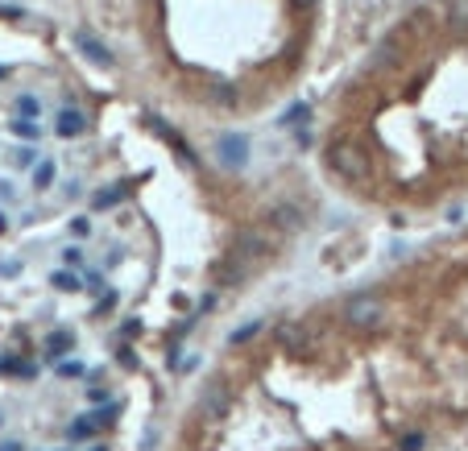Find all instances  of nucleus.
Returning a JSON list of instances; mask_svg holds the SVG:
<instances>
[{"label": "nucleus", "mask_w": 468, "mask_h": 451, "mask_svg": "<svg viewBox=\"0 0 468 451\" xmlns=\"http://www.w3.org/2000/svg\"><path fill=\"white\" fill-rule=\"evenodd\" d=\"M328 166H332L340 178H348V182H361V178H369V153H365L361 145H353V141H340V145H332V153H328Z\"/></svg>", "instance_id": "f257e3e1"}, {"label": "nucleus", "mask_w": 468, "mask_h": 451, "mask_svg": "<svg viewBox=\"0 0 468 451\" xmlns=\"http://www.w3.org/2000/svg\"><path fill=\"white\" fill-rule=\"evenodd\" d=\"M216 157L224 170H245L249 166V137L245 133H224L216 141Z\"/></svg>", "instance_id": "f03ea898"}, {"label": "nucleus", "mask_w": 468, "mask_h": 451, "mask_svg": "<svg viewBox=\"0 0 468 451\" xmlns=\"http://www.w3.org/2000/svg\"><path fill=\"white\" fill-rule=\"evenodd\" d=\"M228 406H232L228 385H224V381H203V390H199V410H203L207 419H228Z\"/></svg>", "instance_id": "7ed1b4c3"}, {"label": "nucleus", "mask_w": 468, "mask_h": 451, "mask_svg": "<svg viewBox=\"0 0 468 451\" xmlns=\"http://www.w3.org/2000/svg\"><path fill=\"white\" fill-rule=\"evenodd\" d=\"M344 319H348L353 327H373V323L382 319V303L369 298V294H357V298L344 307Z\"/></svg>", "instance_id": "20e7f679"}, {"label": "nucleus", "mask_w": 468, "mask_h": 451, "mask_svg": "<svg viewBox=\"0 0 468 451\" xmlns=\"http://www.w3.org/2000/svg\"><path fill=\"white\" fill-rule=\"evenodd\" d=\"M75 46L87 54V62H95V66H116V58H112V50L95 37V33H87V29H75Z\"/></svg>", "instance_id": "39448f33"}, {"label": "nucleus", "mask_w": 468, "mask_h": 451, "mask_svg": "<svg viewBox=\"0 0 468 451\" xmlns=\"http://www.w3.org/2000/svg\"><path fill=\"white\" fill-rule=\"evenodd\" d=\"M232 253L253 261V257L270 253V236H265V232H257V228H241V232H236V244H232Z\"/></svg>", "instance_id": "423d86ee"}, {"label": "nucleus", "mask_w": 468, "mask_h": 451, "mask_svg": "<svg viewBox=\"0 0 468 451\" xmlns=\"http://www.w3.org/2000/svg\"><path fill=\"white\" fill-rule=\"evenodd\" d=\"M54 133H58L62 141H71V137H83V133H87V116H83L79 108H62V112H58V124H54Z\"/></svg>", "instance_id": "0eeeda50"}, {"label": "nucleus", "mask_w": 468, "mask_h": 451, "mask_svg": "<svg viewBox=\"0 0 468 451\" xmlns=\"http://www.w3.org/2000/svg\"><path fill=\"white\" fill-rule=\"evenodd\" d=\"M270 220H274V224H278L282 232H294V228L303 224V211H299L294 203H278V207L270 211Z\"/></svg>", "instance_id": "6e6552de"}, {"label": "nucleus", "mask_w": 468, "mask_h": 451, "mask_svg": "<svg viewBox=\"0 0 468 451\" xmlns=\"http://www.w3.org/2000/svg\"><path fill=\"white\" fill-rule=\"evenodd\" d=\"M75 348V332H50L46 336V361H58Z\"/></svg>", "instance_id": "1a4fd4ad"}, {"label": "nucleus", "mask_w": 468, "mask_h": 451, "mask_svg": "<svg viewBox=\"0 0 468 451\" xmlns=\"http://www.w3.org/2000/svg\"><path fill=\"white\" fill-rule=\"evenodd\" d=\"M129 191H133V182H116L112 191H100V195L91 199V207H95V211H108V207H116V203H120Z\"/></svg>", "instance_id": "9d476101"}, {"label": "nucleus", "mask_w": 468, "mask_h": 451, "mask_svg": "<svg viewBox=\"0 0 468 451\" xmlns=\"http://www.w3.org/2000/svg\"><path fill=\"white\" fill-rule=\"evenodd\" d=\"M149 120H153V116H149ZM153 128H158V133H162V137H166V141H170V145L178 149V157H182V162H195V153H191V145H187V141H182V137H178L174 128H166L162 120H153Z\"/></svg>", "instance_id": "9b49d317"}, {"label": "nucleus", "mask_w": 468, "mask_h": 451, "mask_svg": "<svg viewBox=\"0 0 468 451\" xmlns=\"http://www.w3.org/2000/svg\"><path fill=\"white\" fill-rule=\"evenodd\" d=\"M50 286H54V290H62V294L83 290V282H79V274H75V269H58V274H50Z\"/></svg>", "instance_id": "f8f14e48"}, {"label": "nucleus", "mask_w": 468, "mask_h": 451, "mask_svg": "<svg viewBox=\"0 0 468 451\" xmlns=\"http://www.w3.org/2000/svg\"><path fill=\"white\" fill-rule=\"evenodd\" d=\"M307 116H311V108H307V104H290V108L282 112V120H278V124H282V128H299Z\"/></svg>", "instance_id": "ddd939ff"}, {"label": "nucleus", "mask_w": 468, "mask_h": 451, "mask_svg": "<svg viewBox=\"0 0 468 451\" xmlns=\"http://www.w3.org/2000/svg\"><path fill=\"white\" fill-rule=\"evenodd\" d=\"M8 128H12L21 141H37V137H41V128H37V120H33V116H21V120H12Z\"/></svg>", "instance_id": "4468645a"}, {"label": "nucleus", "mask_w": 468, "mask_h": 451, "mask_svg": "<svg viewBox=\"0 0 468 451\" xmlns=\"http://www.w3.org/2000/svg\"><path fill=\"white\" fill-rule=\"evenodd\" d=\"M50 182H54V162H50V157L33 162V186H37V191H46Z\"/></svg>", "instance_id": "2eb2a0df"}, {"label": "nucleus", "mask_w": 468, "mask_h": 451, "mask_svg": "<svg viewBox=\"0 0 468 451\" xmlns=\"http://www.w3.org/2000/svg\"><path fill=\"white\" fill-rule=\"evenodd\" d=\"M448 25L468 29V0H448Z\"/></svg>", "instance_id": "dca6fc26"}, {"label": "nucleus", "mask_w": 468, "mask_h": 451, "mask_svg": "<svg viewBox=\"0 0 468 451\" xmlns=\"http://www.w3.org/2000/svg\"><path fill=\"white\" fill-rule=\"evenodd\" d=\"M261 332V319H253V323H245V327H236L232 336H228V344H245V340H253Z\"/></svg>", "instance_id": "f3484780"}, {"label": "nucleus", "mask_w": 468, "mask_h": 451, "mask_svg": "<svg viewBox=\"0 0 468 451\" xmlns=\"http://www.w3.org/2000/svg\"><path fill=\"white\" fill-rule=\"evenodd\" d=\"M4 373H17V377H33L37 369H33L29 361H4Z\"/></svg>", "instance_id": "a211bd4d"}, {"label": "nucleus", "mask_w": 468, "mask_h": 451, "mask_svg": "<svg viewBox=\"0 0 468 451\" xmlns=\"http://www.w3.org/2000/svg\"><path fill=\"white\" fill-rule=\"evenodd\" d=\"M17 112H21V116H37V112H41V104H37L33 95H21V99H17Z\"/></svg>", "instance_id": "6ab92c4d"}, {"label": "nucleus", "mask_w": 468, "mask_h": 451, "mask_svg": "<svg viewBox=\"0 0 468 451\" xmlns=\"http://www.w3.org/2000/svg\"><path fill=\"white\" fill-rule=\"evenodd\" d=\"M87 369L79 365V361H58V377H83Z\"/></svg>", "instance_id": "aec40b11"}, {"label": "nucleus", "mask_w": 468, "mask_h": 451, "mask_svg": "<svg viewBox=\"0 0 468 451\" xmlns=\"http://www.w3.org/2000/svg\"><path fill=\"white\" fill-rule=\"evenodd\" d=\"M95 427H91V419H79V423H71V439H87Z\"/></svg>", "instance_id": "412c9836"}, {"label": "nucleus", "mask_w": 468, "mask_h": 451, "mask_svg": "<svg viewBox=\"0 0 468 451\" xmlns=\"http://www.w3.org/2000/svg\"><path fill=\"white\" fill-rule=\"evenodd\" d=\"M33 162H37V149H33V145L17 149V166H33Z\"/></svg>", "instance_id": "4be33fe9"}, {"label": "nucleus", "mask_w": 468, "mask_h": 451, "mask_svg": "<svg viewBox=\"0 0 468 451\" xmlns=\"http://www.w3.org/2000/svg\"><path fill=\"white\" fill-rule=\"evenodd\" d=\"M62 261H66V265H75V269H79V265H83V249H66V253H62Z\"/></svg>", "instance_id": "5701e85b"}, {"label": "nucleus", "mask_w": 468, "mask_h": 451, "mask_svg": "<svg viewBox=\"0 0 468 451\" xmlns=\"http://www.w3.org/2000/svg\"><path fill=\"white\" fill-rule=\"evenodd\" d=\"M116 307V290H108L104 298H100V307H95V315H104V311H112Z\"/></svg>", "instance_id": "b1692460"}, {"label": "nucleus", "mask_w": 468, "mask_h": 451, "mask_svg": "<svg viewBox=\"0 0 468 451\" xmlns=\"http://www.w3.org/2000/svg\"><path fill=\"white\" fill-rule=\"evenodd\" d=\"M282 340H286V344H303V340H307V336H303V332H299V327H282Z\"/></svg>", "instance_id": "393cba45"}, {"label": "nucleus", "mask_w": 468, "mask_h": 451, "mask_svg": "<svg viewBox=\"0 0 468 451\" xmlns=\"http://www.w3.org/2000/svg\"><path fill=\"white\" fill-rule=\"evenodd\" d=\"M402 451H423V435H406V439H402Z\"/></svg>", "instance_id": "a878e982"}, {"label": "nucleus", "mask_w": 468, "mask_h": 451, "mask_svg": "<svg viewBox=\"0 0 468 451\" xmlns=\"http://www.w3.org/2000/svg\"><path fill=\"white\" fill-rule=\"evenodd\" d=\"M212 99H216V104H232L236 95H232V91H224V87H216V91H212Z\"/></svg>", "instance_id": "bb28decb"}, {"label": "nucleus", "mask_w": 468, "mask_h": 451, "mask_svg": "<svg viewBox=\"0 0 468 451\" xmlns=\"http://www.w3.org/2000/svg\"><path fill=\"white\" fill-rule=\"evenodd\" d=\"M71 232H75V236H87V232H91V224H87V220H71Z\"/></svg>", "instance_id": "cd10ccee"}, {"label": "nucleus", "mask_w": 468, "mask_h": 451, "mask_svg": "<svg viewBox=\"0 0 468 451\" xmlns=\"http://www.w3.org/2000/svg\"><path fill=\"white\" fill-rule=\"evenodd\" d=\"M120 365H124V369H133V365H137V356H133V348H120Z\"/></svg>", "instance_id": "c85d7f7f"}, {"label": "nucleus", "mask_w": 468, "mask_h": 451, "mask_svg": "<svg viewBox=\"0 0 468 451\" xmlns=\"http://www.w3.org/2000/svg\"><path fill=\"white\" fill-rule=\"evenodd\" d=\"M87 398H91V402H104V398H108V390H100V385H91V390H87Z\"/></svg>", "instance_id": "c756f323"}, {"label": "nucleus", "mask_w": 468, "mask_h": 451, "mask_svg": "<svg viewBox=\"0 0 468 451\" xmlns=\"http://www.w3.org/2000/svg\"><path fill=\"white\" fill-rule=\"evenodd\" d=\"M0 451H25L21 443H0Z\"/></svg>", "instance_id": "7c9ffc66"}, {"label": "nucleus", "mask_w": 468, "mask_h": 451, "mask_svg": "<svg viewBox=\"0 0 468 451\" xmlns=\"http://www.w3.org/2000/svg\"><path fill=\"white\" fill-rule=\"evenodd\" d=\"M4 228H8V220H4V211H0V232H4Z\"/></svg>", "instance_id": "2f4dec72"}, {"label": "nucleus", "mask_w": 468, "mask_h": 451, "mask_svg": "<svg viewBox=\"0 0 468 451\" xmlns=\"http://www.w3.org/2000/svg\"><path fill=\"white\" fill-rule=\"evenodd\" d=\"M87 451H104V448H100V443H95V448H87Z\"/></svg>", "instance_id": "473e14b6"}, {"label": "nucleus", "mask_w": 468, "mask_h": 451, "mask_svg": "<svg viewBox=\"0 0 468 451\" xmlns=\"http://www.w3.org/2000/svg\"><path fill=\"white\" fill-rule=\"evenodd\" d=\"M4 75H8V70H4V66H0V79H4Z\"/></svg>", "instance_id": "72a5a7b5"}, {"label": "nucleus", "mask_w": 468, "mask_h": 451, "mask_svg": "<svg viewBox=\"0 0 468 451\" xmlns=\"http://www.w3.org/2000/svg\"><path fill=\"white\" fill-rule=\"evenodd\" d=\"M299 4H311V0H299Z\"/></svg>", "instance_id": "f704fd0d"}]
</instances>
